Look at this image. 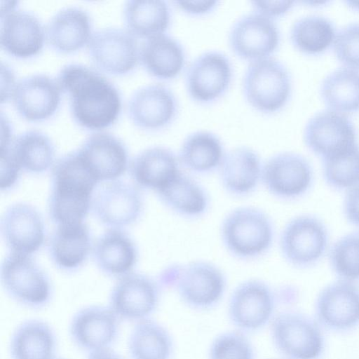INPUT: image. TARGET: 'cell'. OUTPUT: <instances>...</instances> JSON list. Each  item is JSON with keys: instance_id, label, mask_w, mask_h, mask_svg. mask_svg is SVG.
Wrapping results in <instances>:
<instances>
[{"instance_id": "obj_35", "label": "cell", "mask_w": 359, "mask_h": 359, "mask_svg": "<svg viewBox=\"0 0 359 359\" xmlns=\"http://www.w3.org/2000/svg\"><path fill=\"white\" fill-rule=\"evenodd\" d=\"M7 148L19 167L27 172L41 173L53 164L55 148L50 138L44 133L31 130L13 140Z\"/></svg>"}, {"instance_id": "obj_42", "label": "cell", "mask_w": 359, "mask_h": 359, "mask_svg": "<svg viewBox=\"0 0 359 359\" xmlns=\"http://www.w3.org/2000/svg\"><path fill=\"white\" fill-rule=\"evenodd\" d=\"M253 12L273 20L287 13L294 6L291 1H252Z\"/></svg>"}, {"instance_id": "obj_32", "label": "cell", "mask_w": 359, "mask_h": 359, "mask_svg": "<svg viewBox=\"0 0 359 359\" xmlns=\"http://www.w3.org/2000/svg\"><path fill=\"white\" fill-rule=\"evenodd\" d=\"M93 256L102 272L121 278L134 267L137 253L135 244L126 233L118 229H110L97 240Z\"/></svg>"}, {"instance_id": "obj_36", "label": "cell", "mask_w": 359, "mask_h": 359, "mask_svg": "<svg viewBox=\"0 0 359 359\" xmlns=\"http://www.w3.org/2000/svg\"><path fill=\"white\" fill-rule=\"evenodd\" d=\"M325 104L339 112L359 110V71L342 67L328 74L320 84Z\"/></svg>"}, {"instance_id": "obj_38", "label": "cell", "mask_w": 359, "mask_h": 359, "mask_svg": "<svg viewBox=\"0 0 359 359\" xmlns=\"http://www.w3.org/2000/svg\"><path fill=\"white\" fill-rule=\"evenodd\" d=\"M325 183L336 190H348L359 184V144L322 159Z\"/></svg>"}, {"instance_id": "obj_4", "label": "cell", "mask_w": 359, "mask_h": 359, "mask_svg": "<svg viewBox=\"0 0 359 359\" xmlns=\"http://www.w3.org/2000/svg\"><path fill=\"white\" fill-rule=\"evenodd\" d=\"M242 91L255 110L264 114H275L290 100V74L283 63L271 57L251 62L243 74Z\"/></svg>"}, {"instance_id": "obj_27", "label": "cell", "mask_w": 359, "mask_h": 359, "mask_svg": "<svg viewBox=\"0 0 359 359\" xmlns=\"http://www.w3.org/2000/svg\"><path fill=\"white\" fill-rule=\"evenodd\" d=\"M181 168L173 151L157 146L137 154L131 163L130 172L137 185L156 193L182 171Z\"/></svg>"}, {"instance_id": "obj_18", "label": "cell", "mask_w": 359, "mask_h": 359, "mask_svg": "<svg viewBox=\"0 0 359 359\" xmlns=\"http://www.w3.org/2000/svg\"><path fill=\"white\" fill-rule=\"evenodd\" d=\"M318 321L334 331H346L359 324V287L339 280L325 287L315 305Z\"/></svg>"}, {"instance_id": "obj_19", "label": "cell", "mask_w": 359, "mask_h": 359, "mask_svg": "<svg viewBox=\"0 0 359 359\" xmlns=\"http://www.w3.org/2000/svg\"><path fill=\"white\" fill-rule=\"evenodd\" d=\"M128 108L129 116L137 126L155 130L166 128L175 121L179 103L169 88L153 83L137 90L130 97Z\"/></svg>"}, {"instance_id": "obj_31", "label": "cell", "mask_w": 359, "mask_h": 359, "mask_svg": "<svg viewBox=\"0 0 359 359\" xmlns=\"http://www.w3.org/2000/svg\"><path fill=\"white\" fill-rule=\"evenodd\" d=\"M90 245L89 230L83 222L62 224L52 235L49 252L57 267L71 271L86 260Z\"/></svg>"}, {"instance_id": "obj_34", "label": "cell", "mask_w": 359, "mask_h": 359, "mask_svg": "<svg viewBox=\"0 0 359 359\" xmlns=\"http://www.w3.org/2000/svg\"><path fill=\"white\" fill-rule=\"evenodd\" d=\"M127 348L131 359H170L174 346L169 331L148 318L135 323L128 336Z\"/></svg>"}, {"instance_id": "obj_24", "label": "cell", "mask_w": 359, "mask_h": 359, "mask_svg": "<svg viewBox=\"0 0 359 359\" xmlns=\"http://www.w3.org/2000/svg\"><path fill=\"white\" fill-rule=\"evenodd\" d=\"M45 35L41 22L30 13L14 11L1 18V46L15 57L28 58L38 54Z\"/></svg>"}, {"instance_id": "obj_49", "label": "cell", "mask_w": 359, "mask_h": 359, "mask_svg": "<svg viewBox=\"0 0 359 359\" xmlns=\"http://www.w3.org/2000/svg\"><path fill=\"white\" fill-rule=\"evenodd\" d=\"M53 359H62V358H57V357H55Z\"/></svg>"}, {"instance_id": "obj_11", "label": "cell", "mask_w": 359, "mask_h": 359, "mask_svg": "<svg viewBox=\"0 0 359 359\" xmlns=\"http://www.w3.org/2000/svg\"><path fill=\"white\" fill-rule=\"evenodd\" d=\"M175 287L182 302L189 307L205 310L217 304L226 288V278L215 264L194 260L179 269Z\"/></svg>"}, {"instance_id": "obj_28", "label": "cell", "mask_w": 359, "mask_h": 359, "mask_svg": "<svg viewBox=\"0 0 359 359\" xmlns=\"http://www.w3.org/2000/svg\"><path fill=\"white\" fill-rule=\"evenodd\" d=\"M57 337L47 322L32 318L24 320L13 330L9 340L11 359H53Z\"/></svg>"}, {"instance_id": "obj_8", "label": "cell", "mask_w": 359, "mask_h": 359, "mask_svg": "<svg viewBox=\"0 0 359 359\" xmlns=\"http://www.w3.org/2000/svg\"><path fill=\"white\" fill-rule=\"evenodd\" d=\"M233 74L231 60L224 53L215 50L203 52L186 69L187 93L198 104H212L226 94Z\"/></svg>"}, {"instance_id": "obj_46", "label": "cell", "mask_w": 359, "mask_h": 359, "mask_svg": "<svg viewBox=\"0 0 359 359\" xmlns=\"http://www.w3.org/2000/svg\"><path fill=\"white\" fill-rule=\"evenodd\" d=\"M1 87L5 85V87L1 89V102L7 100L9 97H11L14 88L16 86L15 83V78L13 72L8 68V67L3 66L1 63Z\"/></svg>"}, {"instance_id": "obj_39", "label": "cell", "mask_w": 359, "mask_h": 359, "mask_svg": "<svg viewBox=\"0 0 359 359\" xmlns=\"http://www.w3.org/2000/svg\"><path fill=\"white\" fill-rule=\"evenodd\" d=\"M329 260L340 280L353 283L359 280V231L337 240L330 250Z\"/></svg>"}, {"instance_id": "obj_40", "label": "cell", "mask_w": 359, "mask_h": 359, "mask_svg": "<svg viewBox=\"0 0 359 359\" xmlns=\"http://www.w3.org/2000/svg\"><path fill=\"white\" fill-rule=\"evenodd\" d=\"M209 359H254V349L243 332H226L212 341Z\"/></svg>"}, {"instance_id": "obj_10", "label": "cell", "mask_w": 359, "mask_h": 359, "mask_svg": "<svg viewBox=\"0 0 359 359\" xmlns=\"http://www.w3.org/2000/svg\"><path fill=\"white\" fill-rule=\"evenodd\" d=\"M276 295L264 280L250 278L240 283L233 290L228 304V316L241 332L264 327L273 318Z\"/></svg>"}, {"instance_id": "obj_22", "label": "cell", "mask_w": 359, "mask_h": 359, "mask_svg": "<svg viewBox=\"0 0 359 359\" xmlns=\"http://www.w3.org/2000/svg\"><path fill=\"white\" fill-rule=\"evenodd\" d=\"M1 231L6 245L15 253L29 255L44 241L43 219L33 206L26 203H16L6 209L1 217Z\"/></svg>"}, {"instance_id": "obj_7", "label": "cell", "mask_w": 359, "mask_h": 359, "mask_svg": "<svg viewBox=\"0 0 359 359\" xmlns=\"http://www.w3.org/2000/svg\"><path fill=\"white\" fill-rule=\"evenodd\" d=\"M271 335L276 348L288 359H318L324 350V337L318 324L295 311L275 316Z\"/></svg>"}, {"instance_id": "obj_45", "label": "cell", "mask_w": 359, "mask_h": 359, "mask_svg": "<svg viewBox=\"0 0 359 359\" xmlns=\"http://www.w3.org/2000/svg\"><path fill=\"white\" fill-rule=\"evenodd\" d=\"M343 208L347 221L359 228V184L346 191Z\"/></svg>"}, {"instance_id": "obj_48", "label": "cell", "mask_w": 359, "mask_h": 359, "mask_svg": "<svg viewBox=\"0 0 359 359\" xmlns=\"http://www.w3.org/2000/svg\"><path fill=\"white\" fill-rule=\"evenodd\" d=\"M346 3L351 8L359 11V1H346Z\"/></svg>"}, {"instance_id": "obj_1", "label": "cell", "mask_w": 359, "mask_h": 359, "mask_svg": "<svg viewBox=\"0 0 359 359\" xmlns=\"http://www.w3.org/2000/svg\"><path fill=\"white\" fill-rule=\"evenodd\" d=\"M57 81L61 90L68 93L75 121L90 130H101L117 119L121 100L116 87L105 77L84 65L63 67Z\"/></svg>"}, {"instance_id": "obj_33", "label": "cell", "mask_w": 359, "mask_h": 359, "mask_svg": "<svg viewBox=\"0 0 359 359\" xmlns=\"http://www.w3.org/2000/svg\"><path fill=\"white\" fill-rule=\"evenodd\" d=\"M171 10L165 1H128L123 18L127 31L144 39L165 34L171 22Z\"/></svg>"}, {"instance_id": "obj_26", "label": "cell", "mask_w": 359, "mask_h": 359, "mask_svg": "<svg viewBox=\"0 0 359 359\" xmlns=\"http://www.w3.org/2000/svg\"><path fill=\"white\" fill-rule=\"evenodd\" d=\"M156 194L169 210L183 218L198 219L209 210L206 189L182 170Z\"/></svg>"}, {"instance_id": "obj_15", "label": "cell", "mask_w": 359, "mask_h": 359, "mask_svg": "<svg viewBox=\"0 0 359 359\" xmlns=\"http://www.w3.org/2000/svg\"><path fill=\"white\" fill-rule=\"evenodd\" d=\"M88 50L97 69L110 74L120 75L133 70L139 59L135 38L118 28L100 29L92 34Z\"/></svg>"}, {"instance_id": "obj_16", "label": "cell", "mask_w": 359, "mask_h": 359, "mask_svg": "<svg viewBox=\"0 0 359 359\" xmlns=\"http://www.w3.org/2000/svg\"><path fill=\"white\" fill-rule=\"evenodd\" d=\"M304 140L314 154L325 158L357 142V132L344 113L326 109L316 113L306 123Z\"/></svg>"}, {"instance_id": "obj_41", "label": "cell", "mask_w": 359, "mask_h": 359, "mask_svg": "<svg viewBox=\"0 0 359 359\" xmlns=\"http://www.w3.org/2000/svg\"><path fill=\"white\" fill-rule=\"evenodd\" d=\"M337 59L346 67L359 68V22H352L341 27L333 43Z\"/></svg>"}, {"instance_id": "obj_5", "label": "cell", "mask_w": 359, "mask_h": 359, "mask_svg": "<svg viewBox=\"0 0 359 359\" xmlns=\"http://www.w3.org/2000/svg\"><path fill=\"white\" fill-rule=\"evenodd\" d=\"M1 281L6 294L27 308L41 309L50 302L52 297L48 276L27 255H8L1 264Z\"/></svg>"}, {"instance_id": "obj_44", "label": "cell", "mask_w": 359, "mask_h": 359, "mask_svg": "<svg viewBox=\"0 0 359 359\" xmlns=\"http://www.w3.org/2000/svg\"><path fill=\"white\" fill-rule=\"evenodd\" d=\"M175 5L184 13L189 16H203L212 12L219 1L212 0H181L175 1Z\"/></svg>"}, {"instance_id": "obj_43", "label": "cell", "mask_w": 359, "mask_h": 359, "mask_svg": "<svg viewBox=\"0 0 359 359\" xmlns=\"http://www.w3.org/2000/svg\"><path fill=\"white\" fill-rule=\"evenodd\" d=\"M20 168L7 148L1 149V189L11 188L18 180Z\"/></svg>"}, {"instance_id": "obj_13", "label": "cell", "mask_w": 359, "mask_h": 359, "mask_svg": "<svg viewBox=\"0 0 359 359\" xmlns=\"http://www.w3.org/2000/svg\"><path fill=\"white\" fill-rule=\"evenodd\" d=\"M160 290L150 277L128 273L114 286L109 306L121 320L137 323L148 318L158 307Z\"/></svg>"}, {"instance_id": "obj_14", "label": "cell", "mask_w": 359, "mask_h": 359, "mask_svg": "<svg viewBox=\"0 0 359 359\" xmlns=\"http://www.w3.org/2000/svg\"><path fill=\"white\" fill-rule=\"evenodd\" d=\"M121 320L109 306L88 305L76 311L69 324L72 342L88 353L111 348Z\"/></svg>"}, {"instance_id": "obj_3", "label": "cell", "mask_w": 359, "mask_h": 359, "mask_svg": "<svg viewBox=\"0 0 359 359\" xmlns=\"http://www.w3.org/2000/svg\"><path fill=\"white\" fill-rule=\"evenodd\" d=\"M271 217L259 208L236 207L224 217L219 235L224 249L234 258L250 261L265 255L275 238Z\"/></svg>"}, {"instance_id": "obj_12", "label": "cell", "mask_w": 359, "mask_h": 359, "mask_svg": "<svg viewBox=\"0 0 359 359\" xmlns=\"http://www.w3.org/2000/svg\"><path fill=\"white\" fill-rule=\"evenodd\" d=\"M228 41L237 57L251 62L271 57L278 48L280 33L273 20L252 12L233 23Z\"/></svg>"}, {"instance_id": "obj_37", "label": "cell", "mask_w": 359, "mask_h": 359, "mask_svg": "<svg viewBox=\"0 0 359 359\" xmlns=\"http://www.w3.org/2000/svg\"><path fill=\"white\" fill-rule=\"evenodd\" d=\"M336 29L333 22L319 15H309L297 20L290 32L294 47L308 55L320 54L334 43Z\"/></svg>"}, {"instance_id": "obj_29", "label": "cell", "mask_w": 359, "mask_h": 359, "mask_svg": "<svg viewBox=\"0 0 359 359\" xmlns=\"http://www.w3.org/2000/svg\"><path fill=\"white\" fill-rule=\"evenodd\" d=\"M225 154L224 144L215 133L196 130L183 140L177 156L182 168L207 175L219 170Z\"/></svg>"}, {"instance_id": "obj_21", "label": "cell", "mask_w": 359, "mask_h": 359, "mask_svg": "<svg viewBox=\"0 0 359 359\" xmlns=\"http://www.w3.org/2000/svg\"><path fill=\"white\" fill-rule=\"evenodd\" d=\"M263 162L259 154L247 146L226 152L218 170L223 189L237 198L254 193L262 181Z\"/></svg>"}, {"instance_id": "obj_25", "label": "cell", "mask_w": 359, "mask_h": 359, "mask_svg": "<svg viewBox=\"0 0 359 359\" xmlns=\"http://www.w3.org/2000/svg\"><path fill=\"white\" fill-rule=\"evenodd\" d=\"M139 60L152 76L164 81L178 77L186 67L187 55L182 44L166 34L147 39L139 48Z\"/></svg>"}, {"instance_id": "obj_6", "label": "cell", "mask_w": 359, "mask_h": 359, "mask_svg": "<svg viewBox=\"0 0 359 359\" xmlns=\"http://www.w3.org/2000/svg\"><path fill=\"white\" fill-rule=\"evenodd\" d=\"M328 245L326 226L311 215L292 218L284 226L279 238L282 257L290 265L299 269L318 263L325 255Z\"/></svg>"}, {"instance_id": "obj_47", "label": "cell", "mask_w": 359, "mask_h": 359, "mask_svg": "<svg viewBox=\"0 0 359 359\" xmlns=\"http://www.w3.org/2000/svg\"><path fill=\"white\" fill-rule=\"evenodd\" d=\"M86 359H123L111 348L97 351L88 354Z\"/></svg>"}, {"instance_id": "obj_23", "label": "cell", "mask_w": 359, "mask_h": 359, "mask_svg": "<svg viewBox=\"0 0 359 359\" xmlns=\"http://www.w3.org/2000/svg\"><path fill=\"white\" fill-rule=\"evenodd\" d=\"M77 152L98 182L114 180L126 170L128 154L126 147L111 134H92Z\"/></svg>"}, {"instance_id": "obj_30", "label": "cell", "mask_w": 359, "mask_h": 359, "mask_svg": "<svg viewBox=\"0 0 359 359\" xmlns=\"http://www.w3.org/2000/svg\"><path fill=\"white\" fill-rule=\"evenodd\" d=\"M46 36L55 50L60 53L75 51L88 43L92 36L90 17L77 7L63 8L48 22Z\"/></svg>"}, {"instance_id": "obj_9", "label": "cell", "mask_w": 359, "mask_h": 359, "mask_svg": "<svg viewBox=\"0 0 359 359\" xmlns=\"http://www.w3.org/2000/svg\"><path fill=\"white\" fill-rule=\"evenodd\" d=\"M313 180L311 165L299 154L279 152L263 162L261 184L276 198H299L310 189Z\"/></svg>"}, {"instance_id": "obj_2", "label": "cell", "mask_w": 359, "mask_h": 359, "mask_svg": "<svg viewBox=\"0 0 359 359\" xmlns=\"http://www.w3.org/2000/svg\"><path fill=\"white\" fill-rule=\"evenodd\" d=\"M49 214L58 225L83 222L98 181L85 165L77 151L60 158L52 172Z\"/></svg>"}, {"instance_id": "obj_20", "label": "cell", "mask_w": 359, "mask_h": 359, "mask_svg": "<svg viewBox=\"0 0 359 359\" xmlns=\"http://www.w3.org/2000/svg\"><path fill=\"white\" fill-rule=\"evenodd\" d=\"M60 93L57 80L46 74H34L16 83L11 99L22 117L39 121L55 112L60 102Z\"/></svg>"}, {"instance_id": "obj_17", "label": "cell", "mask_w": 359, "mask_h": 359, "mask_svg": "<svg viewBox=\"0 0 359 359\" xmlns=\"http://www.w3.org/2000/svg\"><path fill=\"white\" fill-rule=\"evenodd\" d=\"M92 210L102 224L114 228L136 222L144 208L142 196L135 186L121 181H111L95 193Z\"/></svg>"}]
</instances>
